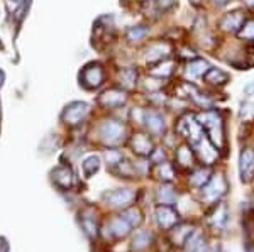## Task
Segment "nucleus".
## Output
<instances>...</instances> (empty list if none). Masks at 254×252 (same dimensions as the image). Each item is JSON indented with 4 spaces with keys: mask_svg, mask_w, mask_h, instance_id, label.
I'll list each match as a JSON object with an SVG mask.
<instances>
[{
    "mask_svg": "<svg viewBox=\"0 0 254 252\" xmlns=\"http://www.w3.org/2000/svg\"><path fill=\"white\" fill-rule=\"evenodd\" d=\"M196 122L202 125V129L207 132V139L219 149H224V122L219 112L215 110H205L200 115H196Z\"/></svg>",
    "mask_w": 254,
    "mask_h": 252,
    "instance_id": "f257e3e1",
    "label": "nucleus"
},
{
    "mask_svg": "<svg viewBox=\"0 0 254 252\" xmlns=\"http://www.w3.org/2000/svg\"><path fill=\"white\" fill-rule=\"evenodd\" d=\"M136 192L129 188H116L109 190L102 195V200L105 205L114 206V208H127V206L132 205V202L136 200Z\"/></svg>",
    "mask_w": 254,
    "mask_h": 252,
    "instance_id": "f03ea898",
    "label": "nucleus"
},
{
    "mask_svg": "<svg viewBox=\"0 0 254 252\" xmlns=\"http://www.w3.org/2000/svg\"><path fill=\"white\" fill-rule=\"evenodd\" d=\"M98 134H100V139L104 144L117 146L126 137V127L124 124H121L117 120H104L100 124Z\"/></svg>",
    "mask_w": 254,
    "mask_h": 252,
    "instance_id": "7ed1b4c3",
    "label": "nucleus"
},
{
    "mask_svg": "<svg viewBox=\"0 0 254 252\" xmlns=\"http://www.w3.org/2000/svg\"><path fill=\"white\" fill-rule=\"evenodd\" d=\"M88 113H90V105L87 101H71L61 112V122L75 127V125H80L81 122L87 119Z\"/></svg>",
    "mask_w": 254,
    "mask_h": 252,
    "instance_id": "20e7f679",
    "label": "nucleus"
},
{
    "mask_svg": "<svg viewBox=\"0 0 254 252\" xmlns=\"http://www.w3.org/2000/svg\"><path fill=\"white\" fill-rule=\"evenodd\" d=\"M104 68L100 63H88L80 71V85H83L87 90H97L104 83Z\"/></svg>",
    "mask_w": 254,
    "mask_h": 252,
    "instance_id": "39448f33",
    "label": "nucleus"
},
{
    "mask_svg": "<svg viewBox=\"0 0 254 252\" xmlns=\"http://www.w3.org/2000/svg\"><path fill=\"white\" fill-rule=\"evenodd\" d=\"M176 131L182 134V136L188 137V139L193 142V144H196V142L203 137L202 125L196 122V117H193V115L182 117V119L178 120V127H176Z\"/></svg>",
    "mask_w": 254,
    "mask_h": 252,
    "instance_id": "423d86ee",
    "label": "nucleus"
},
{
    "mask_svg": "<svg viewBox=\"0 0 254 252\" xmlns=\"http://www.w3.org/2000/svg\"><path fill=\"white\" fill-rule=\"evenodd\" d=\"M225 192H227V181L224 176L217 174V176H212L203 186V198L207 202H217L220 197H224Z\"/></svg>",
    "mask_w": 254,
    "mask_h": 252,
    "instance_id": "0eeeda50",
    "label": "nucleus"
},
{
    "mask_svg": "<svg viewBox=\"0 0 254 252\" xmlns=\"http://www.w3.org/2000/svg\"><path fill=\"white\" fill-rule=\"evenodd\" d=\"M127 101V93L121 88H109L98 97V103L104 108H119Z\"/></svg>",
    "mask_w": 254,
    "mask_h": 252,
    "instance_id": "6e6552de",
    "label": "nucleus"
},
{
    "mask_svg": "<svg viewBox=\"0 0 254 252\" xmlns=\"http://www.w3.org/2000/svg\"><path fill=\"white\" fill-rule=\"evenodd\" d=\"M239 176L243 183H249L254 176V149L244 148L239 154Z\"/></svg>",
    "mask_w": 254,
    "mask_h": 252,
    "instance_id": "1a4fd4ad",
    "label": "nucleus"
},
{
    "mask_svg": "<svg viewBox=\"0 0 254 252\" xmlns=\"http://www.w3.org/2000/svg\"><path fill=\"white\" fill-rule=\"evenodd\" d=\"M51 178H53V183H55L60 190H69L73 186V183H75L73 169L66 164L56 166V168L51 171Z\"/></svg>",
    "mask_w": 254,
    "mask_h": 252,
    "instance_id": "9d476101",
    "label": "nucleus"
},
{
    "mask_svg": "<svg viewBox=\"0 0 254 252\" xmlns=\"http://www.w3.org/2000/svg\"><path fill=\"white\" fill-rule=\"evenodd\" d=\"M130 148H132V151L141 157H149L154 151L153 139H151L147 134H142V132H137L130 137Z\"/></svg>",
    "mask_w": 254,
    "mask_h": 252,
    "instance_id": "9b49d317",
    "label": "nucleus"
},
{
    "mask_svg": "<svg viewBox=\"0 0 254 252\" xmlns=\"http://www.w3.org/2000/svg\"><path fill=\"white\" fill-rule=\"evenodd\" d=\"M156 222L163 230H171L175 225H178L180 217L175 212L173 206H166V205H159L156 208Z\"/></svg>",
    "mask_w": 254,
    "mask_h": 252,
    "instance_id": "f8f14e48",
    "label": "nucleus"
},
{
    "mask_svg": "<svg viewBox=\"0 0 254 252\" xmlns=\"http://www.w3.org/2000/svg\"><path fill=\"white\" fill-rule=\"evenodd\" d=\"M142 122H144V125L147 127V131H149L151 134H156V136H159V134L165 132V119H163V115L156 110H144L142 112Z\"/></svg>",
    "mask_w": 254,
    "mask_h": 252,
    "instance_id": "ddd939ff",
    "label": "nucleus"
},
{
    "mask_svg": "<svg viewBox=\"0 0 254 252\" xmlns=\"http://www.w3.org/2000/svg\"><path fill=\"white\" fill-rule=\"evenodd\" d=\"M246 20L244 12L243 10H234V12H227L219 22V27L225 32H237L243 26V22Z\"/></svg>",
    "mask_w": 254,
    "mask_h": 252,
    "instance_id": "4468645a",
    "label": "nucleus"
},
{
    "mask_svg": "<svg viewBox=\"0 0 254 252\" xmlns=\"http://www.w3.org/2000/svg\"><path fill=\"white\" fill-rule=\"evenodd\" d=\"M175 159H176V164H178L182 169H190L191 166L195 164L193 149H191L188 144L178 146V148H176V152H175Z\"/></svg>",
    "mask_w": 254,
    "mask_h": 252,
    "instance_id": "2eb2a0df",
    "label": "nucleus"
},
{
    "mask_svg": "<svg viewBox=\"0 0 254 252\" xmlns=\"http://www.w3.org/2000/svg\"><path fill=\"white\" fill-rule=\"evenodd\" d=\"M107 229H109L110 235L121 239V237H126V235L130 232V229H132V227H130L129 223H127L126 218L121 215V217H114L112 220L107 223Z\"/></svg>",
    "mask_w": 254,
    "mask_h": 252,
    "instance_id": "dca6fc26",
    "label": "nucleus"
},
{
    "mask_svg": "<svg viewBox=\"0 0 254 252\" xmlns=\"http://www.w3.org/2000/svg\"><path fill=\"white\" fill-rule=\"evenodd\" d=\"M203 80L212 87H224L229 83V75L219 68H208V71L203 75Z\"/></svg>",
    "mask_w": 254,
    "mask_h": 252,
    "instance_id": "f3484780",
    "label": "nucleus"
},
{
    "mask_svg": "<svg viewBox=\"0 0 254 252\" xmlns=\"http://www.w3.org/2000/svg\"><path fill=\"white\" fill-rule=\"evenodd\" d=\"M156 200H158L159 205L173 206L175 203H176V193H175L173 186L163 183V185L159 186V190L156 192Z\"/></svg>",
    "mask_w": 254,
    "mask_h": 252,
    "instance_id": "a211bd4d",
    "label": "nucleus"
},
{
    "mask_svg": "<svg viewBox=\"0 0 254 252\" xmlns=\"http://www.w3.org/2000/svg\"><path fill=\"white\" fill-rule=\"evenodd\" d=\"M168 54H170V46H168V44H163V43H156L147 50L146 58L149 63H158V61L165 59Z\"/></svg>",
    "mask_w": 254,
    "mask_h": 252,
    "instance_id": "6ab92c4d",
    "label": "nucleus"
},
{
    "mask_svg": "<svg viewBox=\"0 0 254 252\" xmlns=\"http://www.w3.org/2000/svg\"><path fill=\"white\" fill-rule=\"evenodd\" d=\"M208 68H210V64H208L205 59L195 58V59H191L190 63H188L187 75L190 76V78H200V76H203L208 71Z\"/></svg>",
    "mask_w": 254,
    "mask_h": 252,
    "instance_id": "aec40b11",
    "label": "nucleus"
},
{
    "mask_svg": "<svg viewBox=\"0 0 254 252\" xmlns=\"http://www.w3.org/2000/svg\"><path fill=\"white\" fill-rule=\"evenodd\" d=\"M153 178L163 181V183H170L175 180V169L171 164L168 162H161V164H154L153 169Z\"/></svg>",
    "mask_w": 254,
    "mask_h": 252,
    "instance_id": "412c9836",
    "label": "nucleus"
},
{
    "mask_svg": "<svg viewBox=\"0 0 254 252\" xmlns=\"http://www.w3.org/2000/svg\"><path fill=\"white\" fill-rule=\"evenodd\" d=\"M173 71H175V61H168V59L158 61L156 66L149 70L151 75L158 76V78H168L170 75H173Z\"/></svg>",
    "mask_w": 254,
    "mask_h": 252,
    "instance_id": "4be33fe9",
    "label": "nucleus"
},
{
    "mask_svg": "<svg viewBox=\"0 0 254 252\" xmlns=\"http://www.w3.org/2000/svg\"><path fill=\"white\" fill-rule=\"evenodd\" d=\"M210 178H212L210 168H200V169H196V171L190 176V185L196 186V188H203Z\"/></svg>",
    "mask_w": 254,
    "mask_h": 252,
    "instance_id": "5701e85b",
    "label": "nucleus"
},
{
    "mask_svg": "<svg viewBox=\"0 0 254 252\" xmlns=\"http://www.w3.org/2000/svg\"><path fill=\"white\" fill-rule=\"evenodd\" d=\"M81 169H83L85 178H92L95 176L100 169V157L98 156H88L85 157L83 162H81Z\"/></svg>",
    "mask_w": 254,
    "mask_h": 252,
    "instance_id": "b1692460",
    "label": "nucleus"
},
{
    "mask_svg": "<svg viewBox=\"0 0 254 252\" xmlns=\"http://www.w3.org/2000/svg\"><path fill=\"white\" fill-rule=\"evenodd\" d=\"M119 80L124 85V88H134L137 83V71L134 68H122L119 71Z\"/></svg>",
    "mask_w": 254,
    "mask_h": 252,
    "instance_id": "393cba45",
    "label": "nucleus"
},
{
    "mask_svg": "<svg viewBox=\"0 0 254 252\" xmlns=\"http://www.w3.org/2000/svg\"><path fill=\"white\" fill-rule=\"evenodd\" d=\"M151 241H153V235L146 230H139L136 235L132 237V249L134 251H144L146 247H149Z\"/></svg>",
    "mask_w": 254,
    "mask_h": 252,
    "instance_id": "a878e982",
    "label": "nucleus"
},
{
    "mask_svg": "<svg viewBox=\"0 0 254 252\" xmlns=\"http://www.w3.org/2000/svg\"><path fill=\"white\" fill-rule=\"evenodd\" d=\"M191 235H193V229L190 225H180L178 229L173 230V242L176 246H183Z\"/></svg>",
    "mask_w": 254,
    "mask_h": 252,
    "instance_id": "bb28decb",
    "label": "nucleus"
},
{
    "mask_svg": "<svg viewBox=\"0 0 254 252\" xmlns=\"http://www.w3.org/2000/svg\"><path fill=\"white\" fill-rule=\"evenodd\" d=\"M241 41H254V19H248L243 22L241 29L236 32Z\"/></svg>",
    "mask_w": 254,
    "mask_h": 252,
    "instance_id": "cd10ccee",
    "label": "nucleus"
},
{
    "mask_svg": "<svg viewBox=\"0 0 254 252\" xmlns=\"http://www.w3.org/2000/svg\"><path fill=\"white\" fill-rule=\"evenodd\" d=\"M210 222L214 223L215 227H224V223L227 222V208H225L224 203H217L214 213L210 217Z\"/></svg>",
    "mask_w": 254,
    "mask_h": 252,
    "instance_id": "c85d7f7f",
    "label": "nucleus"
},
{
    "mask_svg": "<svg viewBox=\"0 0 254 252\" xmlns=\"http://www.w3.org/2000/svg\"><path fill=\"white\" fill-rule=\"evenodd\" d=\"M81 227H83L85 234L88 235V237H97L98 235V225H97V220L93 218V215H83V218H81Z\"/></svg>",
    "mask_w": 254,
    "mask_h": 252,
    "instance_id": "c756f323",
    "label": "nucleus"
},
{
    "mask_svg": "<svg viewBox=\"0 0 254 252\" xmlns=\"http://www.w3.org/2000/svg\"><path fill=\"white\" fill-rule=\"evenodd\" d=\"M122 217L126 218L127 220V223H129L130 227H139L142 223V213L139 212L137 208H127V210H124V213H122Z\"/></svg>",
    "mask_w": 254,
    "mask_h": 252,
    "instance_id": "7c9ffc66",
    "label": "nucleus"
},
{
    "mask_svg": "<svg viewBox=\"0 0 254 252\" xmlns=\"http://www.w3.org/2000/svg\"><path fill=\"white\" fill-rule=\"evenodd\" d=\"M147 32H149V27L147 26H132L127 29L126 36H127V39L134 43V41H141L142 38H146Z\"/></svg>",
    "mask_w": 254,
    "mask_h": 252,
    "instance_id": "2f4dec72",
    "label": "nucleus"
},
{
    "mask_svg": "<svg viewBox=\"0 0 254 252\" xmlns=\"http://www.w3.org/2000/svg\"><path fill=\"white\" fill-rule=\"evenodd\" d=\"M185 246V249H183V252H196V249H198V246H200V237L198 235H191L188 241L183 244Z\"/></svg>",
    "mask_w": 254,
    "mask_h": 252,
    "instance_id": "473e14b6",
    "label": "nucleus"
},
{
    "mask_svg": "<svg viewBox=\"0 0 254 252\" xmlns=\"http://www.w3.org/2000/svg\"><path fill=\"white\" fill-rule=\"evenodd\" d=\"M105 156H107V164L110 166V168H114V166L119 164V162L122 161L121 154H119V152L116 151V149H109V151H107V154H105Z\"/></svg>",
    "mask_w": 254,
    "mask_h": 252,
    "instance_id": "72a5a7b5",
    "label": "nucleus"
},
{
    "mask_svg": "<svg viewBox=\"0 0 254 252\" xmlns=\"http://www.w3.org/2000/svg\"><path fill=\"white\" fill-rule=\"evenodd\" d=\"M154 2H156L158 10L165 12V10L171 9V7L175 5V2H176V0H154Z\"/></svg>",
    "mask_w": 254,
    "mask_h": 252,
    "instance_id": "f704fd0d",
    "label": "nucleus"
},
{
    "mask_svg": "<svg viewBox=\"0 0 254 252\" xmlns=\"http://www.w3.org/2000/svg\"><path fill=\"white\" fill-rule=\"evenodd\" d=\"M149 157L153 159L154 164H161V162H165V152H163L161 149H154Z\"/></svg>",
    "mask_w": 254,
    "mask_h": 252,
    "instance_id": "c9c22d12",
    "label": "nucleus"
},
{
    "mask_svg": "<svg viewBox=\"0 0 254 252\" xmlns=\"http://www.w3.org/2000/svg\"><path fill=\"white\" fill-rule=\"evenodd\" d=\"M22 2L24 0H7V7H9L10 12H15L20 5H22Z\"/></svg>",
    "mask_w": 254,
    "mask_h": 252,
    "instance_id": "e433bc0d",
    "label": "nucleus"
},
{
    "mask_svg": "<svg viewBox=\"0 0 254 252\" xmlns=\"http://www.w3.org/2000/svg\"><path fill=\"white\" fill-rule=\"evenodd\" d=\"M243 92H244V95H246V97H253V95H254V80H253V81H249V83L246 85Z\"/></svg>",
    "mask_w": 254,
    "mask_h": 252,
    "instance_id": "4c0bfd02",
    "label": "nucleus"
},
{
    "mask_svg": "<svg viewBox=\"0 0 254 252\" xmlns=\"http://www.w3.org/2000/svg\"><path fill=\"white\" fill-rule=\"evenodd\" d=\"M196 252H217V251L215 249H210V247H205V246H202V244H200L198 249H196Z\"/></svg>",
    "mask_w": 254,
    "mask_h": 252,
    "instance_id": "58836bf2",
    "label": "nucleus"
},
{
    "mask_svg": "<svg viewBox=\"0 0 254 252\" xmlns=\"http://www.w3.org/2000/svg\"><path fill=\"white\" fill-rule=\"evenodd\" d=\"M212 3L217 7H224V5H227L229 3V0H212Z\"/></svg>",
    "mask_w": 254,
    "mask_h": 252,
    "instance_id": "ea45409f",
    "label": "nucleus"
},
{
    "mask_svg": "<svg viewBox=\"0 0 254 252\" xmlns=\"http://www.w3.org/2000/svg\"><path fill=\"white\" fill-rule=\"evenodd\" d=\"M3 81H5V73H3V70H0V88L3 87Z\"/></svg>",
    "mask_w": 254,
    "mask_h": 252,
    "instance_id": "a19ab883",
    "label": "nucleus"
},
{
    "mask_svg": "<svg viewBox=\"0 0 254 252\" xmlns=\"http://www.w3.org/2000/svg\"><path fill=\"white\" fill-rule=\"evenodd\" d=\"M243 2L246 3V5H249V7H254V0H243Z\"/></svg>",
    "mask_w": 254,
    "mask_h": 252,
    "instance_id": "79ce46f5",
    "label": "nucleus"
},
{
    "mask_svg": "<svg viewBox=\"0 0 254 252\" xmlns=\"http://www.w3.org/2000/svg\"><path fill=\"white\" fill-rule=\"evenodd\" d=\"M190 2L193 3V5H198V3H200V0H190Z\"/></svg>",
    "mask_w": 254,
    "mask_h": 252,
    "instance_id": "37998d69",
    "label": "nucleus"
},
{
    "mask_svg": "<svg viewBox=\"0 0 254 252\" xmlns=\"http://www.w3.org/2000/svg\"><path fill=\"white\" fill-rule=\"evenodd\" d=\"M0 48H2V43H0Z\"/></svg>",
    "mask_w": 254,
    "mask_h": 252,
    "instance_id": "c03bdc74",
    "label": "nucleus"
},
{
    "mask_svg": "<svg viewBox=\"0 0 254 252\" xmlns=\"http://www.w3.org/2000/svg\"><path fill=\"white\" fill-rule=\"evenodd\" d=\"M253 203H254V200H253Z\"/></svg>",
    "mask_w": 254,
    "mask_h": 252,
    "instance_id": "a18cd8bd",
    "label": "nucleus"
}]
</instances>
